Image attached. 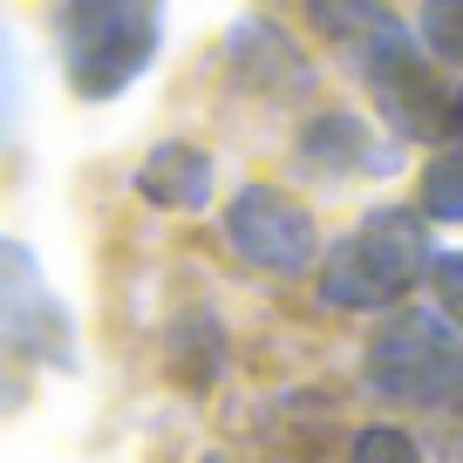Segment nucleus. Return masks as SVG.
I'll return each instance as SVG.
<instances>
[{"mask_svg": "<svg viewBox=\"0 0 463 463\" xmlns=\"http://www.w3.org/2000/svg\"><path fill=\"white\" fill-rule=\"evenodd\" d=\"M422 204H430L436 218H463V150L457 157H443L430 171V184H422Z\"/></svg>", "mask_w": 463, "mask_h": 463, "instance_id": "nucleus-9", "label": "nucleus"}, {"mask_svg": "<svg viewBox=\"0 0 463 463\" xmlns=\"http://www.w3.org/2000/svg\"><path fill=\"white\" fill-rule=\"evenodd\" d=\"M164 0H69L61 14V61H69L75 96L102 102L123 96L157 55Z\"/></svg>", "mask_w": 463, "mask_h": 463, "instance_id": "nucleus-1", "label": "nucleus"}, {"mask_svg": "<svg viewBox=\"0 0 463 463\" xmlns=\"http://www.w3.org/2000/svg\"><path fill=\"white\" fill-rule=\"evenodd\" d=\"M48 320V300H42V273L28 266V252L21 246H0V354L14 347V354H28L34 341H42Z\"/></svg>", "mask_w": 463, "mask_h": 463, "instance_id": "nucleus-6", "label": "nucleus"}, {"mask_svg": "<svg viewBox=\"0 0 463 463\" xmlns=\"http://www.w3.org/2000/svg\"><path fill=\"white\" fill-rule=\"evenodd\" d=\"M443 137H457V150H463V89H449V102H443Z\"/></svg>", "mask_w": 463, "mask_h": 463, "instance_id": "nucleus-12", "label": "nucleus"}, {"mask_svg": "<svg viewBox=\"0 0 463 463\" xmlns=\"http://www.w3.org/2000/svg\"><path fill=\"white\" fill-rule=\"evenodd\" d=\"M212 463H225V457H212Z\"/></svg>", "mask_w": 463, "mask_h": 463, "instance_id": "nucleus-13", "label": "nucleus"}, {"mask_svg": "<svg viewBox=\"0 0 463 463\" xmlns=\"http://www.w3.org/2000/svg\"><path fill=\"white\" fill-rule=\"evenodd\" d=\"M225 239L239 260L266 266V273H300L314 260V218L273 184H246L225 212Z\"/></svg>", "mask_w": 463, "mask_h": 463, "instance_id": "nucleus-4", "label": "nucleus"}, {"mask_svg": "<svg viewBox=\"0 0 463 463\" xmlns=\"http://www.w3.org/2000/svg\"><path fill=\"white\" fill-rule=\"evenodd\" d=\"M368 375L395 402L463 416V341L443 320H395L375 341V354H368Z\"/></svg>", "mask_w": 463, "mask_h": 463, "instance_id": "nucleus-3", "label": "nucleus"}, {"mask_svg": "<svg viewBox=\"0 0 463 463\" xmlns=\"http://www.w3.org/2000/svg\"><path fill=\"white\" fill-rule=\"evenodd\" d=\"M422 273H430V232H422V218L416 212H375L327 252L320 293H327V307L368 314V307H395Z\"/></svg>", "mask_w": 463, "mask_h": 463, "instance_id": "nucleus-2", "label": "nucleus"}, {"mask_svg": "<svg viewBox=\"0 0 463 463\" xmlns=\"http://www.w3.org/2000/svg\"><path fill=\"white\" fill-rule=\"evenodd\" d=\"M307 14H314V28L327 34V42H341L347 55H354V69L402 42V21H395L382 0H307Z\"/></svg>", "mask_w": 463, "mask_h": 463, "instance_id": "nucleus-5", "label": "nucleus"}, {"mask_svg": "<svg viewBox=\"0 0 463 463\" xmlns=\"http://www.w3.org/2000/svg\"><path fill=\"white\" fill-rule=\"evenodd\" d=\"M354 463H430L402 430H362L354 436Z\"/></svg>", "mask_w": 463, "mask_h": 463, "instance_id": "nucleus-10", "label": "nucleus"}, {"mask_svg": "<svg viewBox=\"0 0 463 463\" xmlns=\"http://www.w3.org/2000/svg\"><path fill=\"white\" fill-rule=\"evenodd\" d=\"M137 191L150 204H171V212H198L204 191H212V164L191 144H157L144 157V171H137Z\"/></svg>", "mask_w": 463, "mask_h": 463, "instance_id": "nucleus-7", "label": "nucleus"}, {"mask_svg": "<svg viewBox=\"0 0 463 463\" xmlns=\"http://www.w3.org/2000/svg\"><path fill=\"white\" fill-rule=\"evenodd\" d=\"M422 42H430V55L443 61H463V0H422Z\"/></svg>", "mask_w": 463, "mask_h": 463, "instance_id": "nucleus-8", "label": "nucleus"}, {"mask_svg": "<svg viewBox=\"0 0 463 463\" xmlns=\"http://www.w3.org/2000/svg\"><path fill=\"white\" fill-rule=\"evenodd\" d=\"M436 273V300H443L449 327H463V252H443V260H430Z\"/></svg>", "mask_w": 463, "mask_h": 463, "instance_id": "nucleus-11", "label": "nucleus"}]
</instances>
